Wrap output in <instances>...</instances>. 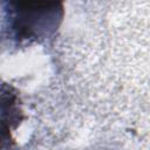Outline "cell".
I'll list each match as a JSON object with an SVG mask.
<instances>
[{"mask_svg": "<svg viewBox=\"0 0 150 150\" xmlns=\"http://www.w3.org/2000/svg\"><path fill=\"white\" fill-rule=\"evenodd\" d=\"M11 29L18 41H40L57 29L63 9L59 2H12Z\"/></svg>", "mask_w": 150, "mask_h": 150, "instance_id": "cell-1", "label": "cell"}]
</instances>
